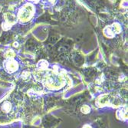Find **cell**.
<instances>
[{
	"mask_svg": "<svg viewBox=\"0 0 128 128\" xmlns=\"http://www.w3.org/2000/svg\"><path fill=\"white\" fill-rule=\"evenodd\" d=\"M32 13H33L32 6L31 5H27L20 10L19 14H18V17L22 20L26 21L32 17Z\"/></svg>",
	"mask_w": 128,
	"mask_h": 128,
	"instance_id": "1",
	"label": "cell"
},
{
	"mask_svg": "<svg viewBox=\"0 0 128 128\" xmlns=\"http://www.w3.org/2000/svg\"><path fill=\"white\" fill-rule=\"evenodd\" d=\"M6 68H7V69L10 70V72H14L17 68V64L15 62H9L6 64Z\"/></svg>",
	"mask_w": 128,
	"mask_h": 128,
	"instance_id": "2",
	"label": "cell"
}]
</instances>
